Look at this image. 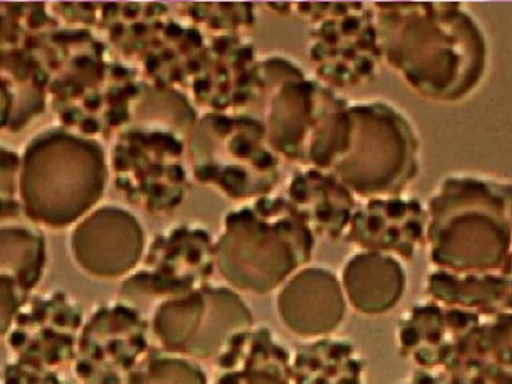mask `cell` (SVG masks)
Returning a JSON list of instances; mask_svg holds the SVG:
<instances>
[{
  "instance_id": "cell-1",
  "label": "cell",
  "mask_w": 512,
  "mask_h": 384,
  "mask_svg": "<svg viewBox=\"0 0 512 384\" xmlns=\"http://www.w3.org/2000/svg\"><path fill=\"white\" fill-rule=\"evenodd\" d=\"M231 150L234 154L244 157L249 155L251 146L244 137L237 136L231 141Z\"/></svg>"
},
{
  "instance_id": "cell-2",
  "label": "cell",
  "mask_w": 512,
  "mask_h": 384,
  "mask_svg": "<svg viewBox=\"0 0 512 384\" xmlns=\"http://www.w3.org/2000/svg\"><path fill=\"white\" fill-rule=\"evenodd\" d=\"M231 121L225 116H218L213 121V127L219 134L225 135L231 130Z\"/></svg>"
},
{
  "instance_id": "cell-3",
  "label": "cell",
  "mask_w": 512,
  "mask_h": 384,
  "mask_svg": "<svg viewBox=\"0 0 512 384\" xmlns=\"http://www.w3.org/2000/svg\"><path fill=\"white\" fill-rule=\"evenodd\" d=\"M140 10V6L138 3L135 2H129L127 3L123 8V14L127 18H134Z\"/></svg>"
},
{
  "instance_id": "cell-4",
  "label": "cell",
  "mask_w": 512,
  "mask_h": 384,
  "mask_svg": "<svg viewBox=\"0 0 512 384\" xmlns=\"http://www.w3.org/2000/svg\"><path fill=\"white\" fill-rule=\"evenodd\" d=\"M127 118V113L124 110H115L110 114V123L113 125L120 124Z\"/></svg>"
},
{
  "instance_id": "cell-5",
  "label": "cell",
  "mask_w": 512,
  "mask_h": 384,
  "mask_svg": "<svg viewBox=\"0 0 512 384\" xmlns=\"http://www.w3.org/2000/svg\"><path fill=\"white\" fill-rule=\"evenodd\" d=\"M197 175L201 179H208L216 175V169L212 166L201 167L197 170Z\"/></svg>"
},
{
  "instance_id": "cell-6",
  "label": "cell",
  "mask_w": 512,
  "mask_h": 384,
  "mask_svg": "<svg viewBox=\"0 0 512 384\" xmlns=\"http://www.w3.org/2000/svg\"><path fill=\"white\" fill-rule=\"evenodd\" d=\"M272 162V158H271V155L269 153H262L261 155H259V157L256 159V166L259 167V168H265L267 166L270 165V163Z\"/></svg>"
},
{
  "instance_id": "cell-7",
  "label": "cell",
  "mask_w": 512,
  "mask_h": 384,
  "mask_svg": "<svg viewBox=\"0 0 512 384\" xmlns=\"http://www.w3.org/2000/svg\"><path fill=\"white\" fill-rule=\"evenodd\" d=\"M187 38L191 43H193L195 46H200L202 42L201 35L198 30L196 29H190L187 32Z\"/></svg>"
},
{
  "instance_id": "cell-8",
  "label": "cell",
  "mask_w": 512,
  "mask_h": 384,
  "mask_svg": "<svg viewBox=\"0 0 512 384\" xmlns=\"http://www.w3.org/2000/svg\"><path fill=\"white\" fill-rule=\"evenodd\" d=\"M166 34L170 37H178L182 34V29L175 23H170L166 27Z\"/></svg>"
},
{
  "instance_id": "cell-9",
  "label": "cell",
  "mask_w": 512,
  "mask_h": 384,
  "mask_svg": "<svg viewBox=\"0 0 512 384\" xmlns=\"http://www.w3.org/2000/svg\"><path fill=\"white\" fill-rule=\"evenodd\" d=\"M163 11H165V6H163L160 3H152L147 8L146 14L149 15V16H152L154 14L162 13Z\"/></svg>"
},
{
  "instance_id": "cell-10",
  "label": "cell",
  "mask_w": 512,
  "mask_h": 384,
  "mask_svg": "<svg viewBox=\"0 0 512 384\" xmlns=\"http://www.w3.org/2000/svg\"><path fill=\"white\" fill-rule=\"evenodd\" d=\"M159 66V59L155 56H150L147 60H146V69L149 71V72H154Z\"/></svg>"
},
{
  "instance_id": "cell-11",
  "label": "cell",
  "mask_w": 512,
  "mask_h": 384,
  "mask_svg": "<svg viewBox=\"0 0 512 384\" xmlns=\"http://www.w3.org/2000/svg\"><path fill=\"white\" fill-rule=\"evenodd\" d=\"M191 14L195 19L202 20L206 16V10L204 8L195 6L191 9Z\"/></svg>"
},
{
  "instance_id": "cell-12",
  "label": "cell",
  "mask_w": 512,
  "mask_h": 384,
  "mask_svg": "<svg viewBox=\"0 0 512 384\" xmlns=\"http://www.w3.org/2000/svg\"><path fill=\"white\" fill-rule=\"evenodd\" d=\"M209 88V82L207 80H198L194 83V89L196 92H204Z\"/></svg>"
},
{
  "instance_id": "cell-13",
  "label": "cell",
  "mask_w": 512,
  "mask_h": 384,
  "mask_svg": "<svg viewBox=\"0 0 512 384\" xmlns=\"http://www.w3.org/2000/svg\"><path fill=\"white\" fill-rule=\"evenodd\" d=\"M227 46L228 42L225 39H218L214 44V48L218 53H224Z\"/></svg>"
},
{
  "instance_id": "cell-14",
  "label": "cell",
  "mask_w": 512,
  "mask_h": 384,
  "mask_svg": "<svg viewBox=\"0 0 512 384\" xmlns=\"http://www.w3.org/2000/svg\"><path fill=\"white\" fill-rule=\"evenodd\" d=\"M169 175L171 176V178L179 180L182 178L183 173L180 167L173 166L169 170Z\"/></svg>"
},
{
  "instance_id": "cell-15",
  "label": "cell",
  "mask_w": 512,
  "mask_h": 384,
  "mask_svg": "<svg viewBox=\"0 0 512 384\" xmlns=\"http://www.w3.org/2000/svg\"><path fill=\"white\" fill-rule=\"evenodd\" d=\"M132 31L134 32V34L136 35H142L144 34V32L146 31V26L143 24V23H135L132 27H131Z\"/></svg>"
},
{
  "instance_id": "cell-16",
  "label": "cell",
  "mask_w": 512,
  "mask_h": 384,
  "mask_svg": "<svg viewBox=\"0 0 512 384\" xmlns=\"http://www.w3.org/2000/svg\"><path fill=\"white\" fill-rule=\"evenodd\" d=\"M247 95L243 92H237L233 95V101L237 104H242L246 101Z\"/></svg>"
},
{
  "instance_id": "cell-17",
  "label": "cell",
  "mask_w": 512,
  "mask_h": 384,
  "mask_svg": "<svg viewBox=\"0 0 512 384\" xmlns=\"http://www.w3.org/2000/svg\"><path fill=\"white\" fill-rule=\"evenodd\" d=\"M213 104L214 106L216 107H219V108H222L224 106L227 105V98L224 97V96H217L214 100H213Z\"/></svg>"
},
{
  "instance_id": "cell-18",
  "label": "cell",
  "mask_w": 512,
  "mask_h": 384,
  "mask_svg": "<svg viewBox=\"0 0 512 384\" xmlns=\"http://www.w3.org/2000/svg\"><path fill=\"white\" fill-rule=\"evenodd\" d=\"M239 56L244 60H250L252 58V50L250 48H244L239 52Z\"/></svg>"
},
{
  "instance_id": "cell-19",
  "label": "cell",
  "mask_w": 512,
  "mask_h": 384,
  "mask_svg": "<svg viewBox=\"0 0 512 384\" xmlns=\"http://www.w3.org/2000/svg\"><path fill=\"white\" fill-rule=\"evenodd\" d=\"M187 68L190 72H196L200 69V64L195 60H191L187 63Z\"/></svg>"
},
{
  "instance_id": "cell-20",
  "label": "cell",
  "mask_w": 512,
  "mask_h": 384,
  "mask_svg": "<svg viewBox=\"0 0 512 384\" xmlns=\"http://www.w3.org/2000/svg\"><path fill=\"white\" fill-rule=\"evenodd\" d=\"M136 93V88L132 85H129L127 86L124 90H123V94L127 95V96H132Z\"/></svg>"
},
{
  "instance_id": "cell-21",
  "label": "cell",
  "mask_w": 512,
  "mask_h": 384,
  "mask_svg": "<svg viewBox=\"0 0 512 384\" xmlns=\"http://www.w3.org/2000/svg\"><path fill=\"white\" fill-rule=\"evenodd\" d=\"M127 74V71L123 68H116L114 69V75L118 77H123Z\"/></svg>"
},
{
  "instance_id": "cell-22",
  "label": "cell",
  "mask_w": 512,
  "mask_h": 384,
  "mask_svg": "<svg viewBox=\"0 0 512 384\" xmlns=\"http://www.w3.org/2000/svg\"><path fill=\"white\" fill-rule=\"evenodd\" d=\"M129 151L131 156L136 157L140 155V149L137 146H131Z\"/></svg>"
},
{
  "instance_id": "cell-23",
  "label": "cell",
  "mask_w": 512,
  "mask_h": 384,
  "mask_svg": "<svg viewBox=\"0 0 512 384\" xmlns=\"http://www.w3.org/2000/svg\"><path fill=\"white\" fill-rule=\"evenodd\" d=\"M113 31H114V33H115L116 35H120V34L122 33V31H123V27H122V25L117 24V25L114 27V30H113Z\"/></svg>"
},
{
  "instance_id": "cell-24",
  "label": "cell",
  "mask_w": 512,
  "mask_h": 384,
  "mask_svg": "<svg viewBox=\"0 0 512 384\" xmlns=\"http://www.w3.org/2000/svg\"><path fill=\"white\" fill-rule=\"evenodd\" d=\"M171 77L174 79V80H180L181 79V73L179 71H174L171 75Z\"/></svg>"
}]
</instances>
